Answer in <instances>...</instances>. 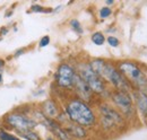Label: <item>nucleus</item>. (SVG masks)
Returning a JSON list of instances; mask_svg holds the SVG:
<instances>
[{
  "label": "nucleus",
  "instance_id": "2eb2a0df",
  "mask_svg": "<svg viewBox=\"0 0 147 140\" xmlns=\"http://www.w3.org/2000/svg\"><path fill=\"white\" fill-rule=\"evenodd\" d=\"M0 140H22L20 138L7 132L6 130H3L2 128H0Z\"/></svg>",
  "mask_w": 147,
  "mask_h": 140
},
{
  "label": "nucleus",
  "instance_id": "6ab92c4d",
  "mask_svg": "<svg viewBox=\"0 0 147 140\" xmlns=\"http://www.w3.org/2000/svg\"><path fill=\"white\" fill-rule=\"evenodd\" d=\"M107 42H108V44H109L110 46H112V48H118L119 44H120L119 38L115 37V36H113V35H110V36L107 37Z\"/></svg>",
  "mask_w": 147,
  "mask_h": 140
},
{
  "label": "nucleus",
  "instance_id": "f8f14e48",
  "mask_svg": "<svg viewBox=\"0 0 147 140\" xmlns=\"http://www.w3.org/2000/svg\"><path fill=\"white\" fill-rule=\"evenodd\" d=\"M41 112L49 119H52L55 120L58 118V115L60 114V108L59 106L57 105L53 100H47L43 104H42V108H41Z\"/></svg>",
  "mask_w": 147,
  "mask_h": 140
},
{
  "label": "nucleus",
  "instance_id": "9d476101",
  "mask_svg": "<svg viewBox=\"0 0 147 140\" xmlns=\"http://www.w3.org/2000/svg\"><path fill=\"white\" fill-rule=\"evenodd\" d=\"M136 111L147 120V93L140 90H134L132 93Z\"/></svg>",
  "mask_w": 147,
  "mask_h": 140
},
{
  "label": "nucleus",
  "instance_id": "a878e982",
  "mask_svg": "<svg viewBox=\"0 0 147 140\" xmlns=\"http://www.w3.org/2000/svg\"><path fill=\"white\" fill-rule=\"evenodd\" d=\"M44 140H55L52 137H49V138H47V139H44Z\"/></svg>",
  "mask_w": 147,
  "mask_h": 140
},
{
  "label": "nucleus",
  "instance_id": "f03ea898",
  "mask_svg": "<svg viewBox=\"0 0 147 140\" xmlns=\"http://www.w3.org/2000/svg\"><path fill=\"white\" fill-rule=\"evenodd\" d=\"M65 114L70 122L82 125L84 128H93L97 123V116L91 104L74 96L66 101L63 105Z\"/></svg>",
  "mask_w": 147,
  "mask_h": 140
},
{
  "label": "nucleus",
  "instance_id": "dca6fc26",
  "mask_svg": "<svg viewBox=\"0 0 147 140\" xmlns=\"http://www.w3.org/2000/svg\"><path fill=\"white\" fill-rule=\"evenodd\" d=\"M69 24H70L71 30L75 31L77 34H83V33H84V30H83V27H82L79 20H77V19H71Z\"/></svg>",
  "mask_w": 147,
  "mask_h": 140
},
{
  "label": "nucleus",
  "instance_id": "412c9836",
  "mask_svg": "<svg viewBox=\"0 0 147 140\" xmlns=\"http://www.w3.org/2000/svg\"><path fill=\"white\" fill-rule=\"evenodd\" d=\"M24 52H25V49H19V50H17V51L15 52V57L17 58V57H19V55H22Z\"/></svg>",
  "mask_w": 147,
  "mask_h": 140
},
{
  "label": "nucleus",
  "instance_id": "39448f33",
  "mask_svg": "<svg viewBox=\"0 0 147 140\" xmlns=\"http://www.w3.org/2000/svg\"><path fill=\"white\" fill-rule=\"evenodd\" d=\"M119 71L127 78L131 86L140 92H146V78L143 69L134 61L122 60L117 63ZM147 93V92H146Z\"/></svg>",
  "mask_w": 147,
  "mask_h": 140
},
{
  "label": "nucleus",
  "instance_id": "393cba45",
  "mask_svg": "<svg viewBox=\"0 0 147 140\" xmlns=\"http://www.w3.org/2000/svg\"><path fill=\"white\" fill-rule=\"evenodd\" d=\"M1 83H2V75L0 73V84H1Z\"/></svg>",
  "mask_w": 147,
  "mask_h": 140
},
{
  "label": "nucleus",
  "instance_id": "1a4fd4ad",
  "mask_svg": "<svg viewBox=\"0 0 147 140\" xmlns=\"http://www.w3.org/2000/svg\"><path fill=\"white\" fill-rule=\"evenodd\" d=\"M73 89L75 92V95L76 97L80 98L82 101L86 102V103H91L94 98V93L91 90V88L88 87V85L82 79V77L76 73L75 76V79H74V84H73Z\"/></svg>",
  "mask_w": 147,
  "mask_h": 140
},
{
  "label": "nucleus",
  "instance_id": "a211bd4d",
  "mask_svg": "<svg viewBox=\"0 0 147 140\" xmlns=\"http://www.w3.org/2000/svg\"><path fill=\"white\" fill-rule=\"evenodd\" d=\"M98 15H100V18H101V19H105V18L110 17L111 15H112V9H111L110 7H108V6L102 7V8L100 9Z\"/></svg>",
  "mask_w": 147,
  "mask_h": 140
},
{
  "label": "nucleus",
  "instance_id": "423d86ee",
  "mask_svg": "<svg viewBox=\"0 0 147 140\" xmlns=\"http://www.w3.org/2000/svg\"><path fill=\"white\" fill-rule=\"evenodd\" d=\"M110 100L114 107L125 116V119L129 121L136 114L135 102L131 93L122 92V90H113L110 94Z\"/></svg>",
  "mask_w": 147,
  "mask_h": 140
},
{
  "label": "nucleus",
  "instance_id": "aec40b11",
  "mask_svg": "<svg viewBox=\"0 0 147 140\" xmlns=\"http://www.w3.org/2000/svg\"><path fill=\"white\" fill-rule=\"evenodd\" d=\"M49 44H50V36H48V35L43 36V37L40 40V42H38V46H40V48H45V46H48Z\"/></svg>",
  "mask_w": 147,
  "mask_h": 140
},
{
  "label": "nucleus",
  "instance_id": "b1692460",
  "mask_svg": "<svg viewBox=\"0 0 147 140\" xmlns=\"http://www.w3.org/2000/svg\"><path fill=\"white\" fill-rule=\"evenodd\" d=\"M105 3H107L108 6H110V5H113V1H112V0H108V1L105 2Z\"/></svg>",
  "mask_w": 147,
  "mask_h": 140
},
{
  "label": "nucleus",
  "instance_id": "20e7f679",
  "mask_svg": "<svg viewBox=\"0 0 147 140\" xmlns=\"http://www.w3.org/2000/svg\"><path fill=\"white\" fill-rule=\"evenodd\" d=\"M76 72L82 77V79L88 85L94 95L104 96L105 94H110L111 92L108 89V85L105 81L91 68L88 62H79L77 65Z\"/></svg>",
  "mask_w": 147,
  "mask_h": 140
},
{
  "label": "nucleus",
  "instance_id": "9b49d317",
  "mask_svg": "<svg viewBox=\"0 0 147 140\" xmlns=\"http://www.w3.org/2000/svg\"><path fill=\"white\" fill-rule=\"evenodd\" d=\"M62 127L66 129V131L70 135V137H71L74 140L75 139L84 140L88 137V131H87V129L84 128V127H82V125H78V124H76V123H73V122H70V121H68V122L66 123L65 125H62Z\"/></svg>",
  "mask_w": 147,
  "mask_h": 140
},
{
  "label": "nucleus",
  "instance_id": "4be33fe9",
  "mask_svg": "<svg viewBox=\"0 0 147 140\" xmlns=\"http://www.w3.org/2000/svg\"><path fill=\"white\" fill-rule=\"evenodd\" d=\"M7 33H8V30H7L6 27H5V28L2 27V28L0 30V35H1V36H2V35H6Z\"/></svg>",
  "mask_w": 147,
  "mask_h": 140
},
{
  "label": "nucleus",
  "instance_id": "4468645a",
  "mask_svg": "<svg viewBox=\"0 0 147 140\" xmlns=\"http://www.w3.org/2000/svg\"><path fill=\"white\" fill-rule=\"evenodd\" d=\"M91 40H92L93 43L95 45H97V46L103 45L105 43V41H107L105 36H104V34L102 32H95V33H93L92 36H91Z\"/></svg>",
  "mask_w": 147,
  "mask_h": 140
},
{
  "label": "nucleus",
  "instance_id": "0eeeda50",
  "mask_svg": "<svg viewBox=\"0 0 147 140\" xmlns=\"http://www.w3.org/2000/svg\"><path fill=\"white\" fill-rule=\"evenodd\" d=\"M5 122L16 130L17 133L27 130H34L37 125V122L33 118H30L22 112H11L7 114L5 116Z\"/></svg>",
  "mask_w": 147,
  "mask_h": 140
},
{
  "label": "nucleus",
  "instance_id": "bb28decb",
  "mask_svg": "<svg viewBox=\"0 0 147 140\" xmlns=\"http://www.w3.org/2000/svg\"><path fill=\"white\" fill-rule=\"evenodd\" d=\"M146 84H147V78H146Z\"/></svg>",
  "mask_w": 147,
  "mask_h": 140
},
{
  "label": "nucleus",
  "instance_id": "ddd939ff",
  "mask_svg": "<svg viewBox=\"0 0 147 140\" xmlns=\"http://www.w3.org/2000/svg\"><path fill=\"white\" fill-rule=\"evenodd\" d=\"M20 138L24 140H41L40 135L35 132L34 130H27V131H23V132H18Z\"/></svg>",
  "mask_w": 147,
  "mask_h": 140
},
{
  "label": "nucleus",
  "instance_id": "7ed1b4c3",
  "mask_svg": "<svg viewBox=\"0 0 147 140\" xmlns=\"http://www.w3.org/2000/svg\"><path fill=\"white\" fill-rule=\"evenodd\" d=\"M98 119L101 128L105 131H117L125 127L127 120L125 116L114 107L108 103H102L98 105Z\"/></svg>",
  "mask_w": 147,
  "mask_h": 140
},
{
  "label": "nucleus",
  "instance_id": "f3484780",
  "mask_svg": "<svg viewBox=\"0 0 147 140\" xmlns=\"http://www.w3.org/2000/svg\"><path fill=\"white\" fill-rule=\"evenodd\" d=\"M31 11L33 13H44V14H48V13H53V9L52 8H44L40 5H33L31 7Z\"/></svg>",
  "mask_w": 147,
  "mask_h": 140
},
{
  "label": "nucleus",
  "instance_id": "5701e85b",
  "mask_svg": "<svg viewBox=\"0 0 147 140\" xmlns=\"http://www.w3.org/2000/svg\"><path fill=\"white\" fill-rule=\"evenodd\" d=\"M3 66H5V61L0 59V69H1V68H3Z\"/></svg>",
  "mask_w": 147,
  "mask_h": 140
},
{
  "label": "nucleus",
  "instance_id": "f257e3e1",
  "mask_svg": "<svg viewBox=\"0 0 147 140\" xmlns=\"http://www.w3.org/2000/svg\"><path fill=\"white\" fill-rule=\"evenodd\" d=\"M88 63L91 68L105 81L107 85L112 86L115 90H122L131 94L134 93V87L119 71L117 65H113L112 62L102 58L92 59Z\"/></svg>",
  "mask_w": 147,
  "mask_h": 140
},
{
  "label": "nucleus",
  "instance_id": "6e6552de",
  "mask_svg": "<svg viewBox=\"0 0 147 140\" xmlns=\"http://www.w3.org/2000/svg\"><path fill=\"white\" fill-rule=\"evenodd\" d=\"M76 73H77L76 68L71 65L60 63L55 73V81L57 86L63 89H73L74 79Z\"/></svg>",
  "mask_w": 147,
  "mask_h": 140
}]
</instances>
